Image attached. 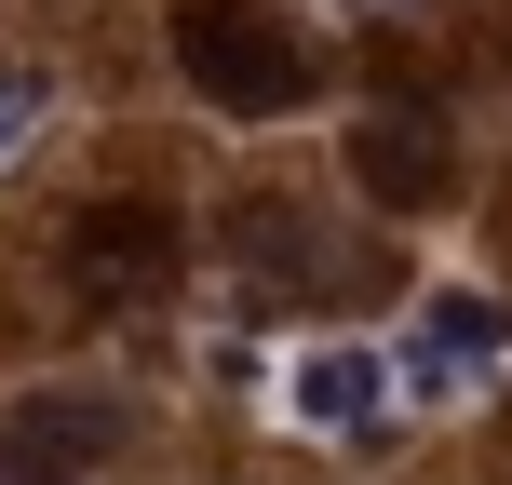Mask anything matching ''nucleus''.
<instances>
[{
  "instance_id": "5",
  "label": "nucleus",
  "mask_w": 512,
  "mask_h": 485,
  "mask_svg": "<svg viewBox=\"0 0 512 485\" xmlns=\"http://www.w3.org/2000/svg\"><path fill=\"white\" fill-rule=\"evenodd\" d=\"M283 405H297V432H378V405H391V351L324 337V351L283 364Z\"/></svg>"
},
{
  "instance_id": "1",
  "label": "nucleus",
  "mask_w": 512,
  "mask_h": 485,
  "mask_svg": "<svg viewBox=\"0 0 512 485\" xmlns=\"http://www.w3.org/2000/svg\"><path fill=\"white\" fill-rule=\"evenodd\" d=\"M176 68H189V95L230 108V122H283V108H310L324 54L283 14H256V0H176Z\"/></svg>"
},
{
  "instance_id": "4",
  "label": "nucleus",
  "mask_w": 512,
  "mask_h": 485,
  "mask_svg": "<svg viewBox=\"0 0 512 485\" xmlns=\"http://www.w3.org/2000/svg\"><path fill=\"white\" fill-rule=\"evenodd\" d=\"M176 256H189V230H176L162 203H95V216H68V283L108 297V310H135Z\"/></svg>"
},
{
  "instance_id": "6",
  "label": "nucleus",
  "mask_w": 512,
  "mask_h": 485,
  "mask_svg": "<svg viewBox=\"0 0 512 485\" xmlns=\"http://www.w3.org/2000/svg\"><path fill=\"white\" fill-rule=\"evenodd\" d=\"M351 176L378 189V203H445V122H418V108H378V122L351 135Z\"/></svg>"
},
{
  "instance_id": "7",
  "label": "nucleus",
  "mask_w": 512,
  "mask_h": 485,
  "mask_svg": "<svg viewBox=\"0 0 512 485\" xmlns=\"http://www.w3.org/2000/svg\"><path fill=\"white\" fill-rule=\"evenodd\" d=\"M230 256H256V283H337V243L310 230V216H283V203H243Z\"/></svg>"
},
{
  "instance_id": "3",
  "label": "nucleus",
  "mask_w": 512,
  "mask_h": 485,
  "mask_svg": "<svg viewBox=\"0 0 512 485\" xmlns=\"http://www.w3.org/2000/svg\"><path fill=\"white\" fill-rule=\"evenodd\" d=\"M499 364H512V310L472 297V283H432L418 324H405V351H391V378L405 391H486Z\"/></svg>"
},
{
  "instance_id": "8",
  "label": "nucleus",
  "mask_w": 512,
  "mask_h": 485,
  "mask_svg": "<svg viewBox=\"0 0 512 485\" xmlns=\"http://www.w3.org/2000/svg\"><path fill=\"white\" fill-rule=\"evenodd\" d=\"M41 135V68H0V162Z\"/></svg>"
},
{
  "instance_id": "2",
  "label": "nucleus",
  "mask_w": 512,
  "mask_h": 485,
  "mask_svg": "<svg viewBox=\"0 0 512 485\" xmlns=\"http://www.w3.org/2000/svg\"><path fill=\"white\" fill-rule=\"evenodd\" d=\"M135 418L108 405V391H27V405H0V485H81L95 459H122Z\"/></svg>"
}]
</instances>
